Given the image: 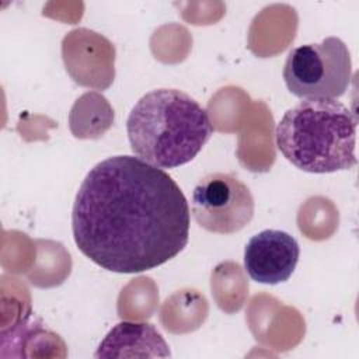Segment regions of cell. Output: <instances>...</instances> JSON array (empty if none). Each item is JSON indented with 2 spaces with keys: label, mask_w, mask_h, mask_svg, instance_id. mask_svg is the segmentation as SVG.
I'll return each mask as SVG.
<instances>
[{
  "label": "cell",
  "mask_w": 359,
  "mask_h": 359,
  "mask_svg": "<svg viewBox=\"0 0 359 359\" xmlns=\"http://www.w3.org/2000/svg\"><path fill=\"white\" fill-rule=\"evenodd\" d=\"M282 76L287 90L297 98L337 100L345 94L352 79L349 49L337 36L293 48Z\"/></svg>",
  "instance_id": "277c9868"
},
{
  "label": "cell",
  "mask_w": 359,
  "mask_h": 359,
  "mask_svg": "<svg viewBox=\"0 0 359 359\" xmlns=\"http://www.w3.org/2000/svg\"><path fill=\"white\" fill-rule=\"evenodd\" d=\"M191 210L180 185L137 156H112L83 180L73 203L77 248L116 273L154 269L188 244Z\"/></svg>",
  "instance_id": "6da1fadb"
},
{
  "label": "cell",
  "mask_w": 359,
  "mask_h": 359,
  "mask_svg": "<svg viewBox=\"0 0 359 359\" xmlns=\"http://www.w3.org/2000/svg\"><path fill=\"white\" fill-rule=\"evenodd\" d=\"M356 115L335 98L303 100L276 125L282 156L302 171L328 174L356 165Z\"/></svg>",
  "instance_id": "3957f363"
},
{
  "label": "cell",
  "mask_w": 359,
  "mask_h": 359,
  "mask_svg": "<svg viewBox=\"0 0 359 359\" xmlns=\"http://www.w3.org/2000/svg\"><path fill=\"white\" fill-rule=\"evenodd\" d=\"M132 151L158 168L194 160L213 135L208 111L187 93L156 88L146 93L126 121Z\"/></svg>",
  "instance_id": "7a4b0ae2"
},
{
  "label": "cell",
  "mask_w": 359,
  "mask_h": 359,
  "mask_svg": "<svg viewBox=\"0 0 359 359\" xmlns=\"http://www.w3.org/2000/svg\"><path fill=\"white\" fill-rule=\"evenodd\" d=\"M300 257L299 243L282 230L266 229L252 236L244 248V268L248 276L264 285L286 282Z\"/></svg>",
  "instance_id": "8992f818"
},
{
  "label": "cell",
  "mask_w": 359,
  "mask_h": 359,
  "mask_svg": "<svg viewBox=\"0 0 359 359\" xmlns=\"http://www.w3.org/2000/svg\"><path fill=\"white\" fill-rule=\"evenodd\" d=\"M191 213L202 229L233 234L252 220L254 198L250 188L233 174L212 172L195 185Z\"/></svg>",
  "instance_id": "5b68a950"
},
{
  "label": "cell",
  "mask_w": 359,
  "mask_h": 359,
  "mask_svg": "<svg viewBox=\"0 0 359 359\" xmlns=\"http://www.w3.org/2000/svg\"><path fill=\"white\" fill-rule=\"evenodd\" d=\"M167 342L149 323L122 321L116 324L100 344L95 358L170 356Z\"/></svg>",
  "instance_id": "52a82bcc"
}]
</instances>
